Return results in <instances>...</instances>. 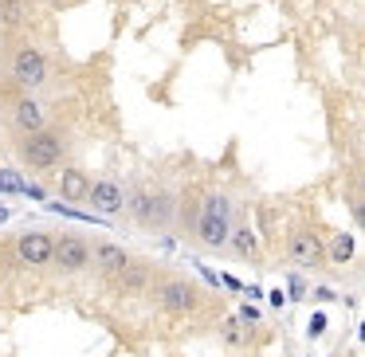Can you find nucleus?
<instances>
[{
	"label": "nucleus",
	"mask_w": 365,
	"mask_h": 357,
	"mask_svg": "<svg viewBox=\"0 0 365 357\" xmlns=\"http://www.w3.org/2000/svg\"><path fill=\"white\" fill-rule=\"evenodd\" d=\"M126 208L145 232H165V228H173V220H177V197L169 189L150 185V181H138L134 189L126 192Z\"/></svg>",
	"instance_id": "f257e3e1"
},
{
	"label": "nucleus",
	"mask_w": 365,
	"mask_h": 357,
	"mask_svg": "<svg viewBox=\"0 0 365 357\" xmlns=\"http://www.w3.org/2000/svg\"><path fill=\"white\" fill-rule=\"evenodd\" d=\"M228 232H232V197L220 189H208L200 197L197 216H192V236L200 239V247L220 252L228 244Z\"/></svg>",
	"instance_id": "f03ea898"
},
{
	"label": "nucleus",
	"mask_w": 365,
	"mask_h": 357,
	"mask_svg": "<svg viewBox=\"0 0 365 357\" xmlns=\"http://www.w3.org/2000/svg\"><path fill=\"white\" fill-rule=\"evenodd\" d=\"M67 130L63 126H43L36 130V134L20 138L16 142V157L24 169H32V173H51V169L63 165L67 157Z\"/></svg>",
	"instance_id": "7ed1b4c3"
},
{
	"label": "nucleus",
	"mask_w": 365,
	"mask_h": 357,
	"mask_svg": "<svg viewBox=\"0 0 365 357\" xmlns=\"http://www.w3.org/2000/svg\"><path fill=\"white\" fill-rule=\"evenodd\" d=\"M150 294H153V302H158V310L169 318H192L205 306V291L185 275H153Z\"/></svg>",
	"instance_id": "20e7f679"
},
{
	"label": "nucleus",
	"mask_w": 365,
	"mask_h": 357,
	"mask_svg": "<svg viewBox=\"0 0 365 357\" xmlns=\"http://www.w3.org/2000/svg\"><path fill=\"white\" fill-rule=\"evenodd\" d=\"M48 79H51L48 56H43L36 43H16L12 56H9V83H12V90H20V95H36Z\"/></svg>",
	"instance_id": "39448f33"
},
{
	"label": "nucleus",
	"mask_w": 365,
	"mask_h": 357,
	"mask_svg": "<svg viewBox=\"0 0 365 357\" xmlns=\"http://www.w3.org/2000/svg\"><path fill=\"white\" fill-rule=\"evenodd\" d=\"M51 247H56V236L43 228H28L12 239V263L20 271H43L51 267Z\"/></svg>",
	"instance_id": "423d86ee"
},
{
	"label": "nucleus",
	"mask_w": 365,
	"mask_h": 357,
	"mask_svg": "<svg viewBox=\"0 0 365 357\" xmlns=\"http://www.w3.org/2000/svg\"><path fill=\"white\" fill-rule=\"evenodd\" d=\"M51 267H56V275H63V279H75V275H83V271H91V239L79 236V232L56 236Z\"/></svg>",
	"instance_id": "0eeeda50"
},
{
	"label": "nucleus",
	"mask_w": 365,
	"mask_h": 357,
	"mask_svg": "<svg viewBox=\"0 0 365 357\" xmlns=\"http://www.w3.org/2000/svg\"><path fill=\"white\" fill-rule=\"evenodd\" d=\"M287 259L299 271H322L326 267V244L310 224H294L287 236Z\"/></svg>",
	"instance_id": "6e6552de"
},
{
	"label": "nucleus",
	"mask_w": 365,
	"mask_h": 357,
	"mask_svg": "<svg viewBox=\"0 0 365 357\" xmlns=\"http://www.w3.org/2000/svg\"><path fill=\"white\" fill-rule=\"evenodd\" d=\"M9 126H12V134H20V138L36 134V130L48 126V106H43L36 95H20L16 90L12 103H9Z\"/></svg>",
	"instance_id": "1a4fd4ad"
},
{
	"label": "nucleus",
	"mask_w": 365,
	"mask_h": 357,
	"mask_svg": "<svg viewBox=\"0 0 365 357\" xmlns=\"http://www.w3.org/2000/svg\"><path fill=\"white\" fill-rule=\"evenodd\" d=\"M153 275H158V267H153L150 259H134V255H130V263L110 279V291L118 294V299H142V294H150Z\"/></svg>",
	"instance_id": "9d476101"
},
{
	"label": "nucleus",
	"mask_w": 365,
	"mask_h": 357,
	"mask_svg": "<svg viewBox=\"0 0 365 357\" xmlns=\"http://www.w3.org/2000/svg\"><path fill=\"white\" fill-rule=\"evenodd\" d=\"M87 205L95 208L98 216H118V212H126V189H122V185L114 181V177H103V181H91Z\"/></svg>",
	"instance_id": "9b49d317"
},
{
	"label": "nucleus",
	"mask_w": 365,
	"mask_h": 357,
	"mask_svg": "<svg viewBox=\"0 0 365 357\" xmlns=\"http://www.w3.org/2000/svg\"><path fill=\"white\" fill-rule=\"evenodd\" d=\"M126 263H130V252H126V247L110 244V239H98V244H91V267H95V275L103 279V283H110V279L118 275Z\"/></svg>",
	"instance_id": "f8f14e48"
},
{
	"label": "nucleus",
	"mask_w": 365,
	"mask_h": 357,
	"mask_svg": "<svg viewBox=\"0 0 365 357\" xmlns=\"http://www.w3.org/2000/svg\"><path fill=\"white\" fill-rule=\"evenodd\" d=\"M56 189H59V197H63V200H71V205H87L91 177L83 173L79 165H67V169H59V177H56Z\"/></svg>",
	"instance_id": "ddd939ff"
},
{
	"label": "nucleus",
	"mask_w": 365,
	"mask_h": 357,
	"mask_svg": "<svg viewBox=\"0 0 365 357\" xmlns=\"http://www.w3.org/2000/svg\"><path fill=\"white\" fill-rule=\"evenodd\" d=\"M28 24H32V4L28 0H0V32L20 36Z\"/></svg>",
	"instance_id": "4468645a"
},
{
	"label": "nucleus",
	"mask_w": 365,
	"mask_h": 357,
	"mask_svg": "<svg viewBox=\"0 0 365 357\" xmlns=\"http://www.w3.org/2000/svg\"><path fill=\"white\" fill-rule=\"evenodd\" d=\"M224 247H232V252L240 255L244 263H259V236L252 232V224H232V232H228V244Z\"/></svg>",
	"instance_id": "2eb2a0df"
},
{
	"label": "nucleus",
	"mask_w": 365,
	"mask_h": 357,
	"mask_svg": "<svg viewBox=\"0 0 365 357\" xmlns=\"http://www.w3.org/2000/svg\"><path fill=\"white\" fill-rule=\"evenodd\" d=\"M354 252H357L354 232H334L330 244H326V263H334V267H346V263H354Z\"/></svg>",
	"instance_id": "dca6fc26"
},
{
	"label": "nucleus",
	"mask_w": 365,
	"mask_h": 357,
	"mask_svg": "<svg viewBox=\"0 0 365 357\" xmlns=\"http://www.w3.org/2000/svg\"><path fill=\"white\" fill-rule=\"evenodd\" d=\"M220 338L228 341V346H244V341H252V326H244L240 318H228V322L220 326Z\"/></svg>",
	"instance_id": "f3484780"
},
{
	"label": "nucleus",
	"mask_w": 365,
	"mask_h": 357,
	"mask_svg": "<svg viewBox=\"0 0 365 357\" xmlns=\"http://www.w3.org/2000/svg\"><path fill=\"white\" fill-rule=\"evenodd\" d=\"M0 192H4V197H12V192H24V181H20L12 169H0Z\"/></svg>",
	"instance_id": "a211bd4d"
},
{
	"label": "nucleus",
	"mask_w": 365,
	"mask_h": 357,
	"mask_svg": "<svg viewBox=\"0 0 365 357\" xmlns=\"http://www.w3.org/2000/svg\"><path fill=\"white\" fill-rule=\"evenodd\" d=\"M236 318H240V322H244V326H255V322H259V310H255L252 302H244V306H240V314H236Z\"/></svg>",
	"instance_id": "6ab92c4d"
},
{
	"label": "nucleus",
	"mask_w": 365,
	"mask_h": 357,
	"mask_svg": "<svg viewBox=\"0 0 365 357\" xmlns=\"http://www.w3.org/2000/svg\"><path fill=\"white\" fill-rule=\"evenodd\" d=\"M307 333H310V338H322V333H326V314H314V318H310Z\"/></svg>",
	"instance_id": "aec40b11"
},
{
	"label": "nucleus",
	"mask_w": 365,
	"mask_h": 357,
	"mask_svg": "<svg viewBox=\"0 0 365 357\" xmlns=\"http://www.w3.org/2000/svg\"><path fill=\"white\" fill-rule=\"evenodd\" d=\"M24 197H32V200H48V192H43V185H24Z\"/></svg>",
	"instance_id": "412c9836"
},
{
	"label": "nucleus",
	"mask_w": 365,
	"mask_h": 357,
	"mask_svg": "<svg viewBox=\"0 0 365 357\" xmlns=\"http://www.w3.org/2000/svg\"><path fill=\"white\" fill-rule=\"evenodd\" d=\"M4 220H9V208H0V224H4Z\"/></svg>",
	"instance_id": "4be33fe9"
}]
</instances>
